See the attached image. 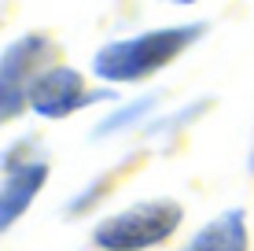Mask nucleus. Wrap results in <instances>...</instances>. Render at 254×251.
<instances>
[{
	"mask_svg": "<svg viewBox=\"0 0 254 251\" xmlns=\"http://www.w3.org/2000/svg\"><path fill=\"white\" fill-rule=\"evenodd\" d=\"M206 33V22H185V26H162V30H147L126 41H111L92 56V74L111 85H129L144 82L155 71L170 67L185 48H191Z\"/></svg>",
	"mask_w": 254,
	"mask_h": 251,
	"instance_id": "nucleus-1",
	"label": "nucleus"
},
{
	"mask_svg": "<svg viewBox=\"0 0 254 251\" xmlns=\"http://www.w3.org/2000/svg\"><path fill=\"white\" fill-rule=\"evenodd\" d=\"M181 218H185V211L173 200H144L136 207L118 211L115 218L100 222L92 240L103 251H144V248L162 244L166 237H173Z\"/></svg>",
	"mask_w": 254,
	"mask_h": 251,
	"instance_id": "nucleus-2",
	"label": "nucleus"
},
{
	"mask_svg": "<svg viewBox=\"0 0 254 251\" xmlns=\"http://www.w3.org/2000/svg\"><path fill=\"white\" fill-rule=\"evenodd\" d=\"M48 48L52 45L45 33H22L19 41L4 48L0 56V126L22 115V107H30V85L41 74Z\"/></svg>",
	"mask_w": 254,
	"mask_h": 251,
	"instance_id": "nucleus-3",
	"label": "nucleus"
},
{
	"mask_svg": "<svg viewBox=\"0 0 254 251\" xmlns=\"http://www.w3.org/2000/svg\"><path fill=\"white\" fill-rule=\"evenodd\" d=\"M107 96L111 92H89L85 89V78L74 67H48L30 85V107L41 118H66L74 111L96 103V100H107Z\"/></svg>",
	"mask_w": 254,
	"mask_h": 251,
	"instance_id": "nucleus-4",
	"label": "nucleus"
},
{
	"mask_svg": "<svg viewBox=\"0 0 254 251\" xmlns=\"http://www.w3.org/2000/svg\"><path fill=\"white\" fill-rule=\"evenodd\" d=\"M45 177H48L45 163H26V167H15L11 174L0 181V233L11 226L15 218L26 214V207H30L33 196L41 192Z\"/></svg>",
	"mask_w": 254,
	"mask_h": 251,
	"instance_id": "nucleus-5",
	"label": "nucleus"
},
{
	"mask_svg": "<svg viewBox=\"0 0 254 251\" xmlns=\"http://www.w3.org/2000/svg\"><path fill=\"white\" fill-rule=\"evenodd\" d=\"M185 251H247V226H243V214L229 211L221 218H214L210 226H203L191 237V244Z\"/></svg>",
	"mask_w": 254,
	"mask_h": 251,
	"instance_id": "nucleus-6",
	"label": "nucleus"
},
{
	"mask_svg": "<svg viewBox=\"0 0 254 251\" xmlns=\"http://www.w3.org/2000/svg\"><path fill=\"white\" fill-rule=\"evenodd\" d=\"M151 107H155V96H140L136 103H126V107H118L111 118H103L100 129H96V137H111V133H122V129L136 126V122H140V118H144Z\"/></svg>",
	"mask_w": 254,
	"mask_h": 251,
	"instance_id": "nucleus-7",
	"label": "nucleus"
},
{
	"mask_svg": "<svg viewBox=\"0 0 254 251\" xmlns=\"http://www.w3.org/2000/svg\"><path fill=\"white\" fill-rule=\"evenodd\" d=\"M166 4H199V0H166Z\"/></svg>",
	"mask_w": 254,
	"mask_h": 251,
	"instance_id": "nucleus-8",
	"label": "nucleus"
},
{
	"mask_svg": "<svg viewBox=\"0 0 254 251\" xmlns=\"http://www.w3.org/2000/svg\"><path fill=\"white\" fill-rule=\"evenodd\" d=\"M251 170H254V159H251Z\"/></svg>",
	"mask_w": 254,
	"mask_h": 251,
	"instance_id": "nucleus-9",
	"label": "nucleus"
}]
</instances>
